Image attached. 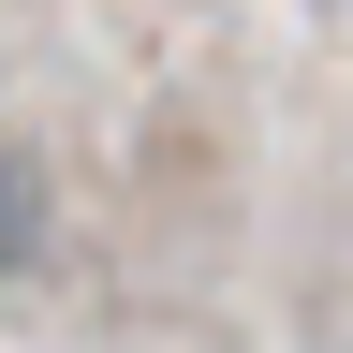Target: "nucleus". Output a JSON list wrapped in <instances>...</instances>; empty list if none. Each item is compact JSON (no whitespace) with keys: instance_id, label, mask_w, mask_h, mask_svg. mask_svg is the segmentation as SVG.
I'll use <instances>...</instances> for the list:
<instances>
[{"instance_id":"obj_1","label":"nucleus","mask_w":353,"mask_h":353,"mask_svg":"<svg viewBox=\"0 0 353 353\" xmlns=\"http://www.w3.org/2000/svg\"><path fill=\"white\" fill-rule=\"evenodd\" d=\"M44 250V176H30V148H0V280Z\"/></svg>"}]
</instances>
